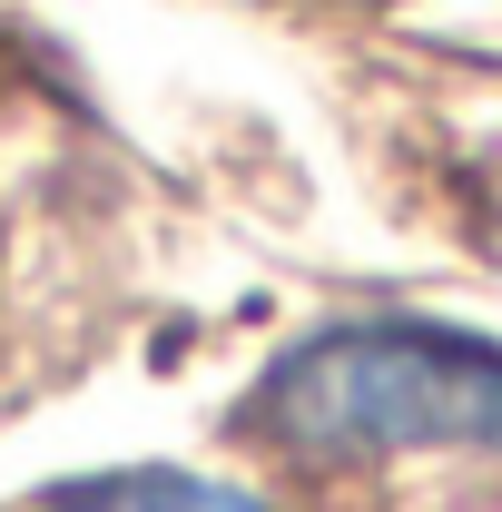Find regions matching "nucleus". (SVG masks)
I'll return each instance as SVG.
<instances>
[{"label":"nucleus","mask_w":502,"mask_h":512,"mask_svg":"<svg viewBox=\"0 0 502 512\" xmlns=\"http://www.w3.org/2000/svg\"><path fill=\"white\" fill-rule=\"evenodd\" d=\"M247 424L296 463H384V453L502 463V345L443 325H345L296 345L256 384Z\"/></svg>","instance_id":"1"},{"label":"nucleus","mask_w":502,"mask_h":512,"mask_svg":"<svg viewBox=\"0 0 502 512\" xmlns=\"http://www.w3.org/2000/svg\"><path fill=\"white\" fill-rule=\"evenodd\" d=\"M60 512H266L237 483H207V473H109L89 493H69Z\"/></svg>","instance_id":"2"}]
</instances>
